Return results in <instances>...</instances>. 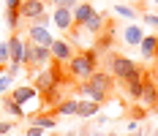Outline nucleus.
I'll return each mask as SVG.
<instances>
[{
    "instance_id": "1",
    "label": "nucleus",
    "mask_w": 158,
    "mask_h": 136,
    "mask_svg": "<svg viewBox=\"0 0 158 136\" xmlns=\"http://www.w3.org/2000/svg\"><path fill=\"white\" fill-rule=\"evenodd\" d=\"M65 71L71 79H87L90 74L98 71V52L95 49H82V52H74V57L65 63Z\"/></svg>"
},
{
    "instance_id": "2",
    "label": "nucleus",
    "mask_w": 158,
    "mask_h": 136,
    "mask_svg": "<svg viewBox=\"0 0 158 136\" xmlns=\"http://www.w3.org/2000/svg\"><path fill=\"white\" fill-rule=\"evenodd\" d=\"M109 74L117 79V82H128V79H142L144 76V68L139 65L136 60H131V57H123V55H109Z\"/></svg>"
},
{
    "instance_id": "3",
    "label": "nucleus",
    "mask_w": 158,
    "mask_h": 136,
    "mask_svg": "<svg viewBox=\"0 0 158 136\" xmlns=\"http://www.w3.org/2000/svg\"><path fill=\"white\" fill-rule=\"evenodd\" d=\"M85 84H90V87H95V90L112 95V90H114V76H112L109 71H95V74H90L87 79H85Z\"/></svg>"
},
{
    "instance_id": "4",
    "label": "nucleus",
    "mask_w": 158,
    "mask_h": 136,
    "mask_svg": "<svg viewBox=\"0 0 158 136\" xmlns=\"http://www.w3.org/2000/svg\"><path fill=\"white\" fill-rule=\"evenodd\" d=\"M47 14V6H44V0H22V6H19V16L25 19V22H35L38 16Z\"/></svg>"
},
{
    "instance_id": "5",
    "label": "nucleus",
    "mask_w": 158,
    "mask_h": 136,
    "mask_svg": "<svg viewBox=\"0 0 158 136\" xmlns=\"http://www.w3.org/2000/svg\"><path fill=\"white\" fill-rule=\"evenodd\" d=\"M49 52H52V60H57V63H68L74 57L71 41H63V38H55V41L49 44Z\"/></svg>"
},
{
    "instance_id": "6",
    "label": "nucleus",
    "mask_w": 158,
    "mask_h": 136,
    "mask_svg": "<svg viewBox=\"0 0 158 136\" xmlns=\"http://www.w3.org/2000/svg\"><path fill=\"white\" fill-rule=\"evenodd\" d=\"M123 84V95H126V101H131V104H139L142 101V93H144V76L142 79H128V82H120Z\"/></svg>"
},
{
    "instance_id": "7",
    "label": "nucleus",
    "mask_w": 158,
    "mask_h": 136,
    "mask_svg": "<svg viewBox=\"0 0 158 136\" xmlns=\"http://www.w3.org/2000/svg\"><path fill=\"white\" fill-rule=\"evenodd\" d=\"M25 38H27L30 44H38V46H49L52 41H55L52 33H49V27H44V25H30Z\"/></svg>"
},
{
    "instance_id": "8",
    "label": "nucleus",
    "mask_w": 158,
    "mask_h": 136,
    "mask_svg": "<svg viewBox=\"0 0 158 136\" xmlns=\"http://www.w3.org/2000/svg\"><path fill=\"white\" fill-rule=\"evenodd\" d=\"M120 35H123L126 46H134V49H136V46L142 44V38H144V27H142V25H136V22H128Z\"/></svg>"
},
{
    "instance_id": "9",
    "label": "nucleus",
    "mask_w": 158,
    "mask_h": 136,
    "mask_svg": "<svg viewBox=\"0 0 158 136\" xmlns=\"http://www.w3.org/2000/svg\"><path fill=\"white\" fill-rule=\"evenodd\" d=\"M52 22H55L57 30H71L74 27V11H68L63 6H55L52 8Z\"/></svg>"
},
{
    "instance_id": "10",
    "label": "nucleus",
    "mask_w": 158,
    "mask_h": 136,
    "mask_svg": "<svg viewBox=\"0 0 158 136\" xmlns=\"http://www.w3.org/2000/svg\"><path fill=\"white\" fill-rule=\"evenodd\" d=\"M25 35H19V33H14V35H8V63H22V55H25Z\"/></svg>"
},
{
    "instance_id": "11",
    "label": "nucleus",
    "mask_w": 158,
    "mask_h": 136,
    "mask_svg": "<svg viewBox=\"0 0 158 136\" xmlns=\"http://www.w3.org/2000/svg\"><path fill=\"white\" fill-rule=\"evenodd\" d=\"M139 49V57L142 60H156L158 57V35L153 33V35H144L142 38V44L136 46Z\"/></svg>"
},
{
    "instance_id": "12",
    "label": "nucleus",
    "mask_w": 158,
    "mask_h": 136,
    "mask_svg": "<svg viewBox=\"0 0 158 136\" xmlns=\"http://www.w3.org/2000/svg\"><path fill=\"white\" fill-rule=\"evenodd\" d=\"M11 98H14L16 104H27V101H35L38 98V90L33 87V84H19V87H11V93H8Z\"/></svg>"
},
{
    "instance_id": "13",
    "label": "nucleus",
    "mask_w": 158,
    "mask_h": 136,
    "mask_svg": "<svg viewBox=\"0 0 158 136\" xmlns=\"http://www.w3.org/2000/svg\"><path fill=\"white\" fill-rule=\"evenodd\" d=\"M95 14V6L90 3V0H82V3H77V8H74V27H82L90 16Z\"/></svg>"
},
{
    "instance_id": "14",
    "label": "nucleus",
    "mask_w": 158,
    "mask_h": 136,
    "mask_svg": "<svg viewBox=\"0 0 158 136\" xmlns=\"http://www.w3.org/2000/svg\"><path fill=\"white\" fill-rule=\"evenodd\" d=\"M82 30L87 33V35H101V33L106 30V16L104 14H98V11H95L93 16H90V19H87V22H85V25H82Z\"/></svg>"
},
{
    "instance_id": "15",
    "label": "nucleus",
    "mask_w": 158,
    "mask_h": 136,
    "mask_svg": "<svg viewBox=\"0 0 158 136\" xmlns=\"http://www.w3.org/2000/svg\"><path fill=\"white\" fill-rule=\"evenodd\" d=\"M77 106H79V98H63L52 109V114L55 117H77Z\"/></svg>"
},
{
    "instance_id": "16",
    "label": "nucleus",
    "mask_w": 158,
    "mask_h": 136,
    "mask_svg": "<svg viewBox=\"0 0 158 136\" xmlns=\"http://www.w3.org/2000/svg\"><path fill=\"white\" fill-rule=\"evenodd\" d=\"M112 44H114V30L106 25V30L101 33V35H95V38H93V46H95V52L101 55V52H109Z\"/></svg>"
},
{
    "instance_id": "17",
    "label": "nucleus",
    "mask_w": 158,
    "mask_h": 136,
    "mask_svg": "<svg viewBox=\"0 0 158 136\" xmlns=\"http://www.w3.org/2000/svg\"><path fill=\"white\" fill-rule=\"evenodd\" d=\"M30 125H38V128H44V131H55L57 128V117L49 112V114H41V112H35L30 117Z\"/></svg>"
},
{
    "instance_id": "18",
    "label": "nucleus",
    "mask_w": 158,
    "mask_h": 136,
    "mask_svg": "<svg viewBox=\"0 0 158 136\" xmlns=\"http://www.w3.org/2000/svg\"><path fill=\"white\" fill-rule=\"evenodd\" d=\"M98 112H101V106L95 104V101H87V98H79V106H77V117L87 120V117H95Z\"/></svg>"
},
{
    "instance_id": "19",
    "label": "nucleus",
    "mask_w": 158,
    "mask_h": 136,
    "mask_svg": "<svg viewBox=\"0 0 158 136\" xmlns=\"http://www.w3.org/2000/svg\"><path fill=\"white\" fill-rule=\"evenodd\" d=\"M3 109H6V114H11L14 120H22V117L27 114V112H25V106H22V104H16L11 95H3Z\"/></svg>"
},
{
    "instance_id": "20",
    "label": "nucleus",
    "mask_w": 158,
    "mask_h": 136,
    "mask_svg": "<svg viewBox=\"0 0 158 136\" xmlns=\"http://www.w3.org/2000/svg\"><path fill=\"white\" fill-rule=\"evenodd\" d=\"M112 14H114V16H123V19H131V22L139 16V14H136V8H131V6H123V3H117V6L112 8Z\"/></svg>"
},
{
    "instance_id": "21",
    "label": "nucleus",
    "mask_w": 158,
    "mask_h": 136,
    "mask_svg": "<svg viewBox=\"0 0 158 136\" xmlns=\"http://www.w3.org/2000/svg\"><path fill=\"white\" fill-rule=\"evenodd\" d=\"M19 22H22V16H19V8H16V11L6 8V27H8V30H16V27H19Z\"/></svg>"
},
{
    "instance_id": "22",
    "label": "nucleus",
    "mask_w": 158,
    "mask_h": 136,
    "mask_svg": "<svg viewBox=\"0 0 158 136\" xmlns=\"http://www.w3.org/2000/svg\"><path fill=\"white\" fill-rule=\"evenodd\" d=\"M11 87H14V76L0 74V95H8V93H11Z\"/></svg>"
},
{
    "instance_id": "23",
    "label": "nucleus",
    "mask_w": 158,
    "mask_h": 136,
    "mask_svg": "<svg viewBox=\"0 0 158 136\" xmlns=\"http://www.w3.org/2000/svg\"><path fill=\"white\" fill-rule=\"evenodd\" d=\"M142 22H144V25H150L153 30H158V14H150V11H144V14H142Z\"/></svg>"
},
{
    "instance_id": "24",
    "label": "nucleus",
    "mask_w": 158,
    "mask_h": 136,
    "mask_svg": "<svg viewBox=\"0 0 158 136\" xmlns=\"http://www.w3.org/2000/svg\"><path fill=\"white\" fill-rule=\"evenodd\" d=\"M8 65V41H0V68Z\"/></svg>"
},
{
    "instance_id": "25",
    "label": "nucleus",
    "mask_w": 158,
    "mask_h": 136,
    "mask_svg": "<svg viewBox=\"0 0 158 136\" xmlns=\"http://www.w3.org/2000/svg\"><path fill=\"white\" fill-rule=\"evenodd\" d=\"M14 131V120H0V136H11Z\"/></svg>"
},
{
    "instance_id": "26",
    "label": "nucleus",
    "mask_w": 158,
    "mask_h": 136,
    "mask_svg": "<svg viewBox=\"0 0 158 136\" xmlns=\"http://www.w3.org/2000/svg\"><path fill=\"white\" fill-rule=\"evenodd\" d=\"M25 136H44V128H38V125H30V122H27V131H25Z\"/></svg>"
},
{
    "instance_id": "27",
    "label": "nucleus",
    "mask_w": 158,
    "mask_h": 136,
    "mask_svg": "<svg viewBox=\"0 0 158 136\" xmlns=\"http://www.w3.org/2000/svg\"><path fill=\"white\" fill-rule=\"evenodd\" d=\"M77 3H79V0H60L57 6H63V8H68V11H74V8H77Z\"/></svg>"
},
{
    "instance_id": "28",
    "label": "nucleus",
    "mask_w": 158,
    "mask_h": 136,
    "mask_svg": "<svg viewBox=\"0 0 158 136\" xmlns=\"http://www.w3.org/2000/svg\"><path fill=\"white\" fill-rule=\"evenodd\" d=\"M3 6H6V8H11V11H16V8L22 6V0H3Z\"/></svg>"
},
{
    "instance_id": "29",
    "label": "nucleus",
    "mask_w": 158,
    "mask_h": 136,
    "mask_svg": "<svg viewBox=\"0 0 158 136\" xmlns=\"http://www.w3.org/2000/svg\"><path fill=\"white\" fill-rule=\"evenodd\" d=\"M126 131H128V134H134V131H139V120H128Z\"/></svg>"
},
{
    "instance_id": "30",
    "label": "nucleus",
    "mask_w": 158,
    "mask_h": 136,
    "mask_svg": "<svg viewBox=\"0 0 158 136\" xmlns=\"http://www.w3.org/2000/svg\"><path fill=\"white\" fill-rule=\"evenodd\" d=\"M153 79L158 82V57H156V65H153Z\"/></svg>"
},
{
    "instance_id": "31",
    "label": "nucleus",
    "mask_w": 158,
    "mask_h": 136,
    "mask_svg": "<svg viewBox=\"0 0 158 136\" xmlns=\"http://www.w3.org/2000/svg\"><path fill=\"white\" fill-rule=\"evenodd\" d=\"M49 3H52V6H57V3H60V0H49Z\"/></svg>"
},
{
    "instance_id": "32",
    "label": "nucleus",
    "mask_w": 158,
    "mask_h": 136,
    "mask_svg": "<svg viewBox=\"0 0 158 136\" xmlns=\"http://www.w3.org/2000/svg\"><path fill=\"white\" fill-rule=\"evenodd\" d=\"M153 3H156V6H158V0H153Z\"/></svg>"
},
{
    "instance_id": "33",
    "label": "nucleus",
    "mask_w": 158,
    "mask_h": 136,
    "mask_svg": "<svg viewBox=\"0 0 158 136\" xmlns=\"http://www.w3.org/2000/svg\"><path fill=\"white\" fill-rule=\"evenodd\" d=\"M144 136H153V134H144Z\"/></svg>"
},
{
    "instance_id": "34",
    "label": "nucleus",
    "mask_w": 158,
    "mask_h": 136,
    "mask_svg": "<svg viewBox=\"0 0 158 136\" xmlns=\"http://www.w3.org/2000/svg\"><path fill=\"white\" fill-rule=\"evenodd\" d=\"M126 136H128V134H126Z\"/></svg>"
}]
</instances>
